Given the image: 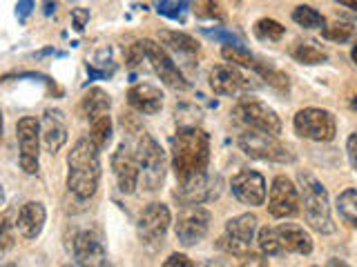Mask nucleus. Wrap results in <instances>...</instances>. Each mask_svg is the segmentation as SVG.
<instances>
[{
    "mask_svg": "<svg viewBox=\"0 0 357 267\" xmlns=\"http://www.w3.org/2000/svg\"><path fill=\"white\" fill-rule=\"evenodd\" d=\"M293 127H295L297 136L306 138V140L331 143L335 138V134H337V120H335V114L328 109L304 107L295 114Z\"/></svg>",
    "mask_w": 357,
    "mask_h": 267,
    "instance_id": "obj_5",
    "label": "nucleus"
},
{
    "mask_svg": "<svg viewBox=\"0 0 357 267\" xmlns=\"http://www.w3.org/2000/svg\"><path fill=\"white\" fill-rule=\"evenodd\" d=\"M3 254H7L11 250V245H14V238H11V222L7 216H3Z\"/></svg>",
    "mask_w": 357,
    "mask_h": 267,
    "instance_id": "obj_41",
    "label": "nucleus"
},
{
    "mask_svg": "<svg viewBox=\"0 0 357 267\" xmlns=\"http://www.w3.org/2000/svg\"><path fill=\"white\" fill-rule=\"evenodd\" d=\"M297 181H299V194H301V205H304L306 222L319 234H333L335 222L331 216V200L326 187L308 172H299Z\"/></svg>",
    "mask_w": 357,
    "mask_h": 267,
    "instance_id": "obj_3",
    "label": "nucleus"
},
{
    "mask_svg": "<svg viewBox=\"0 0 357 267\" xmlns=\"http://www.w3.org/2000/svg\"><path fill=\"white\" fill-rule=\"evenodd\" d=\"M112 172H114L116 185L123 194H134L141 181V165L137 161V154H134V147L123 140L114 156H112Z\"/></svg>",
    "mask_w": 357,
    "mask_h": 267,
    "instance_id": "obj_13",
    "label": "nucleus"
},
{
    "mask_svg": "<svg viewBox=\"0 0 357 267\" xmlns=\"http://www.w3.org/2000/svg\"><path fill=\"white\" fill-rule=\"evenodd\" d=\"M344 7H351V9H357V0H342Z\"/></svg>",
    "mask_w": 357,
    "mask_h": 267,
    "instance_id": "obj_45",
    "label": "nucleus"
},
{
    "mask_svg": "<svg viewBox=\"0 0 357 267\" xmlns=\"http://www.w3.org/2000/svg\"><path fill=\"white\" fill-rule=\"evenodd\" d=\"M219 194H221V176H212V174L197 176L188 183H178L174 192V196L183 207L210 203V200L219 198Z\"/></svg>",
    "mask_w": 357,
    "mask_h": 267,
    "instance_id": "obj_14",
    "label": "nucleus"
},
{
    "mask_svg": "<svg viewBox=\"0 0 357 267\" xmlns=\"http://www.w3.org/2000/svg\"><path fill=\"white\" fill-rule=\"evenodd\" d=\"M134 154H137V161L141 165L145 185L148 189H156L165 176V152L161 149V145L152 138V134L139 131L137 143H134Z\"/></svg>",
    "mask_w": 357,
    "mask_h": 267,
    "instance_id": "obj_6",
    "label": "nucleus"
},
{
    "mask_svg": "<svg viewBox=\"0 0 357 267\" xmlns=\"http://www.w3.org/2000/svg\"><path fill=\"white\" fill-rule=\"evenodd\" d=\"M239 147L250 156V159L259 161H271V163H293L295 154L290 152L286 145L279 143L275 136L255 131V129H243L239 134Z\"/></svg>",
    "mask_w": 357,
    "mask_h": 267,
    "instance_id": "obj_8",
    "label": "nucleus"
},
{
    "mask_svg": "<svg viewBox=\"0 0 357 267\" xmlns=\"http://www.w3.org/2000/svg\"><path fill=\"white\" fill-rule=\"evenodd\" d=\"M197 16L201 18H217V20H223V11L217 3H199L197 5Z\"/></svg>",
    "mask_w": 357,
    "mask_h": 267,
    "instance_id": "obj_37",
    "label": "nucleus"
},
{
    "mask_svg": "<svg viewBox=\"0 0 357 267\" xmlns=\"http://www.w3.org/2000/svg\"><path fill=\"white\" fill-rule=\"evenodd\" d=\"M217 248L223 250L226 254H230V256H237V259H243V256L250 254V245L248 243H241V241L232 238V236H226V234H223V236L217 241Z\"/></svg>",
    "mask_w": 357,
    "mask_h": 267,
    "instance_id": "obj_34",
    "label": "nucleus"
},
{
    "mask_svg": "<svg viewBox=\"0 0 357 267\" xmlns=\"http://www.w3.org/2000/svg\"><path fill=\"white\" fill-rule=\"evenodd\" d=\"M74 259L78 267H105L107 265V250L103 238L92 229L78 232L72 241Z\"/></svg>",
    "mask_w": 357,
    "mask_h": 267,
    "instance_id": "obj_15",
    "label": "nucleus"
},
{
    "mask_svg": "<svg viewBox=\"0 0 357 267\" xmlns=\"http://www.w3.org/2000/svg\"><path fill=\"white\" fill-rule=\"evenodd\" d=\"M128 105L132 109H137L139 114H159L163 107V94L159 87H154L150 83H139L132 85L128 92Z\"/></svg>",
    "mask_w": 357,
    "mask_h": 267,
    "instance_id": "obj_20",
    "label": "nucleus"
},
{
    "mask_svg": "<svg viewBox=\"0 0 357 267\" xmlns=\"http://www.w3.org/2000/svg\"><path fill=\"white\" fill-rule=\"evenodd\" d=\"M210 136L197 125H181L172 136V167L178 183L208 174Z\"/></svg>",
    "mask_w": 357,
    "mask_h": 267,
    "instance_id": "obj_1",
    "label": "nucleus"
},
{
    "mask_svg": "<svg viewBox=\"0 0 357 267\" xmlns=\"http://www.w3.org/2000/svg\"><path fill=\"white\" fill-rule=\"evenodd\" d=\"M33 7H36V5H33V3H29V0H25V3H18L16 5V9H18V18L22 20V18H27L29 14H31V9Z\"/></svg>",
    "mask_w": 357,
    "mask_h": 267,
    "instance_id": "obj_43",
    "label": "nucleus"
},
{
    "mask_svg": "<svg viewBox=\"0 0 357 267\" xmlns=\"http://www.w3.org/2000/svg\"><path fill=\"white\" fill-rule=\"evenodd\" d=\"M230 189L234 198L241 200L243 205L259 207L266 203V194H268L266 178L255 170H241L239 174H234L230 181Z\"/></svg>",
    "mask_w": 357,
    "mask_h": 267,
    "instance_id": "obj_16",
    "label": "nucleus"
},
{
    "mask_svg": "<svg viewBox=\"0 0 357 267\" xmlns=\"http://www.w3.org/2000/svg\"><path fill=\"white\" fill-rule=\"evenodd\" d=\"M286 27L275 18H259L255 22V36L259 40H268V42H279L284 38Z\"/></svg>",
    "mask_w": 357,
    "mask_h": 267,
    "instance_id": "obj_30",
    "label": "nucleus"
},
{
    "mask_svg": "<svg viewBox=\"0 0 357 267\" xmlns=\"http://www.w3.org/2000/svg\"><path fill=\"white\" fill-rule=\"evenodd\" d=\"M45 220H47V209H45V205L38 203V200H27V203L18 209L16 229L20 232L22 238L33 241L40 236Z\"/></svg>",
    "mask_w": 357,
    "mask_h": 267,
    "instance_id": "obj_19",
    "label": "nucleus"
},
{
    "mask_svg": "<svg viewBox=\"0 0 357 267\" xmlns=\"http://www.w3.org/2000/svg\"><path fill=\"white\" fill-rule=\"evenodd\" d=\"M210 87L219 96H237L243 89H248L250 83L234 65L223 63L210 70Z\"/></svg>",
    "mask_w": 357,
    "mask_h": 267,
    "instance_id": "obj_17",
    "label": "nucleus"
},
{
    "mask_svg": "<svg viewBox=\"0 0 357 267\" xmlns=\"http://www.w3.org/2000/svg\"><path fill=\"white\" fill-rule=\"evenodd\" d=\"M100 183V149L89 138H81L67 154V189L78 200L96 194Z\"/></svg>",
    "mask_w": 357,
    "mask_h": 267,
    "instance_id": "obj_2",
    "label": "nucleus"
},
{
    "mask_svg": "<svg viewBox=\"0 0 357 267\" xmlns=\"http://www.w3.org/2000/svg\"><path fill=\"white\" fill-rule=\"evenodd\" d=\"M3 267H18V265H14V263H7V265H3Z\"/></svg>",
    "mask_w": 357,
    "mask_h": 267,
    "instance_id": "obj_48",
    "label": "nucleus"
},
{
    "mask_svg": "<svg viewBox=\"0 0 357 267\" xmlns=\"http://www.w3.org/2000/svg\"><path fill=\"white\" fill-rule=\"evenodd\" d=\"M40 131H43L45 149L52 156H56L67 143V116L61 109H45L40 120Z\"/></svg>",
    "mask_w": 357,
    "mask_h": 267,
    "instance_id": "obj_18",
    "label": "nucleus"
},
{
    "mask_svg": "<svg viewBox=\"0 0 357 267\" xmlns=\"http://www.w3.org/2000/svg\"><path fill=\"white\" fill-rule=\"evenodd\" d=\"M257 225H259V220H257L255 214H239V216H232L228 222H226V236H232L241 243H252L255 234H257Z\"/></svg>",
    "mask_w": 357,
    "mask_h": 267,
    "instance_id": "obj_24",
    "label": "nucleus"
},
{
    "mask_svg": "<svg viewBox=\"0 0 357 267\" xmlns=\"http://www.w3.org/2000/svg\"><path fill=\"white\" fill-rule=\"evenodd\" d=\"M139 42H141V47H143L145 60H148L150 67H152V72L159 76L167 87H172V89H188L190 87L188 78L183 76L181 70H178V65L174 63L172 56L163 49V44L154 42L150 38L139 40Z\"/></svg>",
    "mask_w": 357,
    "mask_h": 267,
    "instance_id": "obj_9",
    "label": "nucleus"
},
{
    "mask_svg": "<svg viewBox=\"0 0 357 267\" xmlns=\"http://www.w3.org/2000/svg\"><path fill=\"white\" fill-rule=\"evenodd\" d=\"M353 25L349 22H335V25H326L321 29V36L333 42H349L353 38Z\"/></svg>",
    "mask_w": 357,
    "mask_h": 267,
    "instance_id": "obj_33",
    "label": "nucleus"
},
{
    "mask_svg": "<svg viewBox=\"0 0 357 267\" xmlns=\"http://www.w3.org/2000/svg\"><path fill=\"white\" fill-rule=\"evenodd\" d=\"M293 20L304 29H324L326 27V18H324L319 11L310 5H297L293 9Z\"/></svg>",
    "mask_w": 357,
    "mask_h": 267,
    "instance_id": "obj_28",
    "label": "nucleus"
},
{
    "mask_svg": "<svg viewBox=\"0 0 357 267\" xmlns=\"http://www.w3.org/2000/svg\"><path fill=\"white\" fill-rule=\"evenodd\" d=\"M109 107H112V98L107 92L98 87H92L89 92H85V96L81 98V105H78V111L81 116L87 120H94L103 114H109Z\"/></svg>",
    "mask_w": 357,
    "mask_h": 267,
    "instance_id": "obj_23",
    "label": "nucleus"
},
{
    "mask_svg": "<svg viewBox=\"0 0 357 267\" xmlns=\"http://www.w3.org/2000/svg\"><path fill=\"white\" fill-rule=\"evenodd\" d=\"M112 134H114V125H112L109 114H103L94 120H89V140H92L98 149L107 147L112 140Z\"/></svg>",
    "mask_w": 357,
    "mask_h": 267,
    "instance_id": "obj_26",
    "label": "nucleus"
},
{
    "mask_svg": "<svg viewBox=\"0 0 357 267\" xmlns=\"http://www.w3.org/2000/svg\"><path fill=\"white\" fill-rule=\"evenodd\" d=\"M277 232H279V238H282L284 252L301 254V256H308L312 252V238L304 227L295 225V222H282V225L277 227Z\"/></svg>",
    "mask_w": 357,
    "mask_h": 267,
    "instance_id": "obj_21",
    "label": "nucleus"
},
{
    "mask_svg": "<svg viewBox=\"0 0 357 267\" xmlns=\"http://www.w3.org/2000/svg\"><path fill=\"white\" fill-rule=\"evenodd\" d=\"M188 3H172V0H161L156 3V11L165 18H172V20H183L185 11H188Z\"/></svg>",
    "mask_w": 357,
    "mask_h": 267,
    "instance_id": "obj_35",
    "label": "nucleus"
},
{
    "mask_svg": "<svg viewBox=\"0 0 357 267\" xmlns=\"http://www.w3.org/2000/svg\"><path fill=\"white\" fill-rule=\"evenodd\" d=\"M351 56H353V60H355V65H357V42H355V47H353Z\"/></svg>",
    "mask_w": 357,
    "mask_h": 267,
    "instance_id": "obj_46",
    "label": "nucleus"
},
{
    "mask_svg": "<svg viewBox=\"0 0 357 267\" xmlns=\"http://www.w3.org/2000/svg\"><path fill=\"white\" fill-rule=\"evenodd\" d=\"M346 152H349L351 165L357 170V131L349 136V143H346Z\"/></svg>",
    "mask_w": 357,
    "mask_h": 267,
    "instance_id": "obj_42",
    "label": "nucleus"
},
{
    "mask_svg": "<svg viewBox=\"0 0 357 267\" xmlns=\"http://www.w3.org/2000/svg\"><path fill=\"white\" fill-rule=\"evenodd\" d=\"M232 118L241 122L243 129H255L275 138L282 134V118L277 116V111L257 98H241L232 109Z\"/></svg>",
    "mask_w": 357,
    "mask_h": 267,
    "instance_id": "obj_4",
    "label": "nucleus"
},
{
    "mask_svg": "<svg viewBox=\"0 0 357 267\" xmlns=\"http://www.w3.org/2000/svg\"><path fill=\"white\" fill-rule=\"evenodd\" d=\"M161 38V44L165 51H172L174 56H181V58H195L199 54V42L190 36V33H183V31H170L165 29L159 33Z\"/></svg>",
    "mask_w": 357,
    "mask_h": 267,
    "instance_id": "obj_22",
    "label": "nucleus"
},
{
    "mask_svg": "<svg viewBox=\"0 0 357 267\" xmlns=\"http://www.w3.org/2000/svg\"><path fill=\"white\" fill-rule=\"evenodd\" d=\"M299 207H301L299 187L284 174L275 176L271 185V194H268V211H271V216L275 218L297 216Z\"/></svg>",
    "mask_w": 357,
    "mask_h": 267,
    "instance_id": "obj_12",
    "label": "nucleus"
},
{
    "mask_svg": "<svg viewBox=\"0 0 357 267\" xmlns=\"http://www.w3.org/2000/svg\"><path fill=\"white\" fill-rule=\"evenodd\" d=\"M290 56L301 65H321L328 60V54L319 49L315 42H301V40L290 49Z\"/></svg>",
    "mask_w": 357,
    "mask_h": 267,
    "instance_id": "obj_27",
    "label": "nucleus"
},
{
    "mask_svg": "<svg viewBox=\"0 0 357 267\" xmlns=\"http://www.w3.org/2000/svg\"><path fill=\"white\" fill-rule=\"evenodd\" d=\"M163 267H197V263H195L192 259H190V256L174 252V254H170V256H167V259L163 261Z\"/></svg>",
    "mask_w": 357,
    "mask_h": 267,
    "instance_id": "obj_38",
    "label": "nucleus"
},
{
    "mask_svg": "<svg viewBox=\"0 0 357 267\" xmlns=\"http://www.w3.org/2000/svg\"><path fill=\"white\" fill-rule=\"evenodd\" d=\"M204 33L208 38H215L223 44H243L241 38L237 36V33H232V31H226V29H221V27H215V29H204Z\"/></svg>",
    "mask_w": 357,
    "mask_h": 267,
    "instance_id": "obj_36",
    "label": "nucleus"
},
{
    "mask_svg": "<svg viewBox=\"0 0 357 267\" xmlns=\"http://www.w3.org/2000/svg\"><path fill=\"white\" fill-rule=\"evenodd\" d=\"M105 267H112V265H105Z\"/></svg>",
    "mask_w": 357,
    "mask_h": 267,
    "instance_id": "obj_50",
    "label": "nucleus"
},
{
    "mask_svg": "<svg viewBox=\"0 0 357 267\" xmlns=\"http://www.w3.org/2000/svg\"><path fill=\"white\" fill-rule=\"evenodd\" d=\"M221 56H223V60H226L228 65H234V67L239 65V67L255 70V65H257V58L243 47V44H223Z\"/></svg>",
    "mask_w": 357,
    "mask_h": 267,
    "instance_id": "obj_29",
    "label": "nucleus"
},
{
    "mask_svg": "<svg viewBox=\"0 0 357 267\" xmlns=\"http://www.w3.org/2000/svg\"><path fill=\"white\" fill-rule=\"evenodd\" d=\"M16 138H18V147H20V156H18V163H20V170L25 174H38L40 170V138H43V131H40V120L36 116H22L16 122Z\"/></svg>",
    "mask_w": 357,
    "mask_h": 267,
    "instance_id": "obj_7",
    "label": "nucleus"
},
{
    "mask_svg": "<svg viewBox=\"0 0 357 267\" xmlns=\"http://www.w3.org/2000/svg\"><path fill=\"white\" fill-rule=\"evenodd\" d=\"M63 267H78V265H72V263H67V265H63Z\"/></svg>",
    "mask_w": 357,
    "mask_h": 267,
    "instance_id": "obj_49",
    "label": "nucleus"
},
{
    "mask_svg": "<svg viewBox=\"0 0 357 267\" xmlns=\"http://www.w3.org/2000/svg\"><path fill=\"white\" fill-rule=\"evenodd\" d=\"M172 214L167 205L163 203H150L141 209V214L137 218V234L143 245H152V248H159L163 243L167 229H170Z\"/></svg>",
    "mask_w": 357,
    "mask_h": 267,
    "instance_id": "obj_10",
    "label": "nucleus"
},
{
    "mask_svg": "<svg viewBox=\"0 0 357 267\" xmlns=\"http://www.w3.org/2000/svg\"><path fill=\"white\" fill-rule=\"evenodd\" d=\"M257 245H259L264 256H277V254L284 252L277 227H261L259 232H257Z\"/></svg>",
    "mask_w": 357,
    "mask_h": 267,
    "instance_id": "obj_31",
    "label": "nucleus"
},
{
    "mask_svg": "<svg viewBox=\"0 0 357 267\" xmlns=\"http://www.w3.org/2000/svg\"><path fill=\"white\" fill-rule=\"evenodd\" d=\"M210 229V211L201 205H188L181 207L174 222V234L176 241L183 248H192V245L201 243L206 238V234Z\"/></svg>",
    "mask_w": 357,
    "mask_h": 267,
    "instance_id": "obj_11",
    "label": "nucleus"
},
{
    "mask_svg": "<svg viewBox=\"0 0 357 267\" xmlns=\"http://www.w3.org/2000/svg\"><path fill=\"white\" fill-rule=\"evenodd\" d=\"M72 20H74V27L78 31H83L85 25H87V20H89V9H83V7L72 9Z\"/></svg>",
    "mask_w": 357,
    "mask_h": 267,
    "instance_id": "obj_40",
    "label": "nucleus"
},
{
    "mask_svg": "<svg viewBox=\"0 0 357 267\" xmlns=\"http://www.w3.org/2000/svg\"><path fill=\"white\" fill-rule=\"evenodd\" d=\"M337 211L344 220H349L353 227H357V189H344L337 196Z\"/></svg>",
    "mask_w": 357,
    "mask_h": 267,
    "instance_id": "obj_32",
    "label": "nucleus"
},
{
    "mask_svg": "<svg viewBox=\"0 0 357 267\" xmlns=\"http://www.w3.org/2000/svg\"><path fill=\"white\" fill-rule=\"evenodd\" d=\"M326 267H351L346 261H342V259H331L328 263H326Z\"/></svg>",
    "mask_w": 357,
    "mask_h": 267,
    "instance_id": "obj_44",
    "label": "nucleus"
},
{
    "mask_svg": "<svg viewBox=\"0 0 357 267\" xmlns=\"http://www.w3.org/2000/svg\"><path fill=\"white\" fill-rule=\"evenodd\" d=\"M351 107H353V109H357V96H355V98L351 100Z\"/></svg>",
    "mask_w": 357,
    "mask_h": 267,
    "instance_id": "obj_47",
    "label": "nucleus"
},
{
    "mask_svg": "<svg viewBox=\"0 0 357 267\" xmlns=\"http://www.w3.org/2000/svg\"><path fill=\"white\" fill-rule=\"evenodd\" d=\"M237 267H271L268 265V259L264 254H255L250 252L248 256H243V259H239V265Z\"/></svg>",
    "mask_w": 357,
    "mask_h": 267,
    "instance_id": "obj_39",
    "label": "nucleus"
},
{
    "mask_svg": "<svg viewBox=\"0 0 357 267\" xmlns=\"http://www.w3.org/2000/svg\"><path fill=\"white\" fill-rule=\"evenodd\" d=\"M261 76V81H266V85H271L275 92L279 94H288L290 92V81H288V76L282 72V70H277V67H273L271 63H264L257 58V65H255V70Z\"/></svg>",
    "mask_w": 357,
    "mask_h": 267,
    "instance_id": "obj_25",
    "label": "nucleus"
}]
</instances>
